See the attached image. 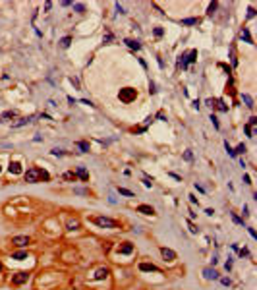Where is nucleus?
I'll return each mask as SVG.
<instances>
[{
    "mask_svg": "<svg viewBox=\"0 0 257 290\" xmlns=\"http://www.w3.org/2000/svg\"><path fill=\"white\" fill-rule=\"evenodd\" d=\"M33 120H35V116H22V118H17L16 122L12 124V128H22V126H25V124H31Z\"/></svg>",
    "mask_w": 257,
    "mask_h": 290,
    "instance_id": "6",
    "label": "nucleus"
},
{
    "mask_svg": "<svg viewBox=\"0 0 257 290\" xmlns=\"http://www.w3.org/2000/svg\"><path fill=\"white\" fill-rule=\"evenodd\" d=\"M244 130H246L247 137H253V128H251V126H249V124H246V126H244Z\"/></svg>",
    "mask_w": 257,
    "mask_h": 290,
    "instance_id": "29",
    "label": "nucleus"
},
{
    "mask_svg": "<svg viewBox=\"0 0 257 290\" xmlns=\"http://www.w3.org/2000/svg\"><path fill=\"white\" fill-rule=\"evenodd\" d=\"M187 197H189V201H192V203H197V197H195L193 193H192V195H187Z\"/></svg>",
    "mask_w": 257,
    "mask_h": 290,
    "instance_id": "49",
    "label": "nucleus"
},
{
    "mask_svg": "<svg viewBox=\"0 0 257 290\" xmlns=\"http://www.w3.org/2000/svg\"><path fill=\"white\" fill-rule=\"evenodd\" d=\"M246 255H249V250H247V247L240 250V257H246Z\"/></svg>",
    "mask_w": 257,
    "mask_h": 290,
    "instance_id": "40",
    "label": "nucleus"
},
{
    "mask_svg": "<svg viewBox=\"0 0 257 290\" xmlns=\"http://www.w3.org/2000/svg\"><path fill=\"white\" fill-rule=\"evenodd\" d=\"M8 170H10V174H22V167H20V162H10Z\"/></svg>",
    "mask_w": 257,
    "mask_h": 290,
    "instance_id": "17",
    "label": "nucleus"
},
{
    "mask_svg": "<svg viewBox=\"0 0 257 290\" xmlns=\"http://www.w3.org/2000/svg\"><path fill=\"white\" fill-rule=\"evenodd\" d=\"M74 10L81 14V12H85V6H83V4H74Z\"/></svg>",
    "mask_w": 257,
    "mask_h": 290,
    "instance_id": "37",
    "label": "nucleus"
},
{
    "mask_svg": "<svg viewBox=\"0 0 257 290\" xmlns=\"http://www.w3.org/2000/svg\"><path fill=\"white\" fill-rule=\"evenodd\" d=\"M205 105H207V107H211V108H213V107H215V101H213V99H207V101H205Z\"/></svg>",
    "mask_w": 257,
    "mask_h": 290,
    "instance_id": "45",
    "label": "nucleus"
},
{
    "mask_svg": "<svg viewBox=\"0 0 257 290\" xmlns=\"http://www.w3.org/2000/svg\"><path fill=\"white\" fill-rule=\"evenodd\" d=\"M0 172H2V167H0Z\"/></svg>",
    "mask_w": 257,
    "mask_h": 290,
    "instance_id": "54",
    "label": "nucleus"
},
{
    "mask_svg": "<svg viewBox=\"0 0 257 290\" xmlns=\"http://www.w3.org/2000/svg\"><path fill=\"white\" fill-rule=\"evenodd\" d=\"M116 10L120 12V14H126V12H124V8H122V6H120V4H116Z\"/></svg>",
    "mask_w": 257,
    "mask_h": 290,
    "instance_id": "51",
    "label": "nucleus"
},
{
    "mask_svg": "<svg viewBox=\"0 0 257 290\" xmlns=\"http://www.w3.org/2000/svg\"><path fill=\"white\" fill-rule=\"evenodd\" d=\"M240 39L242 41H246V43H253V39H251V35H249V31H247L246 27L242 29V33H240Z\"/></svg>",
    "mask_w": 257,
    "mask_h": 290,
    "instance_id": "18",
    "label": "nucleus"
},
{
    "mask_svg": "<svg viewBox=\"0 0 257 290\" xmlns=\"http://www.w3.org/2000/svg\"><path fill=\"white\" fill-rule=\"evenodd\" d=\"M118 97H120V101H122V102H132L135 97H137V91L132 89V87H124V89H120Z\"/></svg>",
    "mask_w": 257,
    "mask_h": 290,
    "instance_id": "3",
    "label": "nucleus"
},
{
    "mask_svg": "<svg viewBox=\"0 0 257 290\" xmlns=\"http://www.w3.org/2000/svg\"><path fill=\"white\" fill-rule=\"evenodd\" d=\"M118 193H120V195H126V197H134V192H130V190H126V188H118Z\"/></svg>",
    "mask_w": 257,
    "mask_h": 290,
    "instance_id": "22",
    "label": "nucleus"
},
{
    "mask_svg": "<svg viewBox=\"0 0 257 290\" xmlns=\"http://www.w3.org/2000/svg\"><path fill=\"white\" fill-rule=\"evenodd\" d=\"M16 116H17V110H6L4 114H0V122L10 120V118H16Z\"/></svg>",
    "mask_w": 257,
    "mask_h": 290,
    "instance_id": "13",
    "label": "nucleus"
},
{
    "mask_svg": "<svg viewBox=\"0 0 257 290\" xmlns=\"http://www.w3.org/2000/svg\"><path fill=\"white\" fill-rule=\"evenodd\" d=\"M143 184L147 186V188H151V186H153V178H149V176H143Z\"/></svg>",
    "mask_w": 257,
    "mask_h": 290,
    "instance_id": "32",
    "label": "nucleus"
},
{
    "mask_svg": "<svg viewBox=\"0 0 257 290\" xmlns=\"http://www.w3.org/2000/svg\"><path fill=\"white\" fill-rule=\"evenodd\" d=\"M68 228H70V230H75V228H79V220H68Z\"/></svg>",
    "mask_w": 257,
    "mask_h": 290,
    "instance_id": "24",
    "label": "nucleus"
},
{
    "mask_svg": "<svg viewBox=\"0 0 257 290\" xmlns=\"http://www.w3.org/2000/svg\"><path fill=\"white\" fill-rule=\"evenodd\" d=\"M12 244L17 247H25L29 244V236H14L12 238Z\"/></svg>",
    "mask_w": 257,
    "mask_h": 290,
    "instance_id": "7",
    "label": "nucleus"
},
{
    "mask_svg": "<svg viewBox=\"0 0 257 290\" xmlns=\"http://www.w3.org/2000/svg\"><path fill=\"white\" fill-rule=\"evenodd\" d=\"M27 257V252H16L14 255H12V259H17V261H22V259Z\"/></svg>",
    "mask_w": 257,
    "mask_h": 290,
    "instance_id": "21",
    "label": "nucleus"
},
{
    "mask_svg": "<svg viewBox=\"0 0 257 290\" xmlns=\"http://www.w3.org/2000/svg\"><path fill=\"white\" fill-rule=\"evenodd\" d=\"M157 118H159V120H166V114H164V112H162V110H161V112L157 114Z\"/></svg>",
    "mask_w": 257,
    "mask_h": 290,
    "instance_id": "46",
    "label": "nucleus"
},
{
    "mask_svg": "<svg viewBox=\"0 0 257 290\" xmlns=\"http://www.w3.org/2000/svg\"><path fill=\"white\" fill-rule=\"evenodd\" d=\"M70 43H72V37H64L62 41H60V47H62V48H68V47H70Z\"/></svg>",
    "mask_w": 257,
    "mask_h": 290,
    "instance_id": "25",
    "label": "nucleus"
},
{
    "mask_svg": "<svg viewBox=\"0 0 257 290\" xmlns=\"http://www.w3.org/2000/svg\"><path fill=\"white\" fill-rule=\"evenodd\" d=\"M0 271H2V263H0Z\"/></svg>",
    "mask_w": 257,
    "mask_h": 290,
    "instance_id": "53",
    "label": "nucleus"
},
{
    "mask_svg": "<svg viewBox=\"0 0 257 290\" xmlns=\"http://www.w3.org/2000/svg\"><path fill=\"white\" fill-rule=\"evenodd\" d=\"M199 20L197 17H186V20H182V25H197Z\"/></svg>",
    "mask_w": 257,
    "mask_h": 290,
    "instance_id": "19",
    "label": "nucleus"
},
{
    "mask_svg": "<svg viewBox=\"0 0 257 290\" xmlns=\"http://www.w3.org/2000/svg\"><path fill=\"white\" fill-rule=\"evenodd\" d=\"M91 222H95L97 226H101V228H118V222L110 217H91Z\"/></svg>",
    "mask_w": 257,
    "mask_h": 290,
    "instance_id": "2",
    "label": "nucleus"
},
{
    "mask_svg": "<svg viewBox=\"0 0 257 290\" xmlns=\"http://www.w3.org/2000/svg\"><path fill=\"white\" fill-rule=\"evenodd\" d=\"M74 192H75V193H79V195H89V190H83V188H75Z\"/></svg>",
    "mask_w": 257,
    "mask_h": 290,
    "instance_id": "35",
    "label": "nucleus"
},
{
    "mask_svg": "<svg viewBox=\"0 0 257 290\" xmlns=\"http://www.w3.org/2000/svg\"><path fill=\"white\" fill-rule=\"evenodd\" d=\"M64 178L66 180H75L77 176H75V172H64Z\"/></svg>",
    "mask_w": 257,
    "mask_h": 290,
    "instance_id": "34",
    "label": "nucleus"
},
{
    "mask_svg": "<svg viewBox=\"0 0 257 290\" xmlns=\"http://www.w3.org/2000/svg\"><path fill=\"white\" fill-rule=\"evenodd\" d=\"M155 91H157V89H155V83L151 81V83H149V93H151V95H153V93H155Z\"/></svg>",
    "mask_w": 257,
    "mask_h": 290,
    "instance_id": "44",
    "label": "nucleus"
},
{
    "mask_svg": "<svg viewBox=\"0 0 257 290\" xmlns=\"http://www.w3.org/2000/svg\"><path fill=\"white\" fill-rule=\"evenodd\" d=\"M27 279H29V273H25V271H20V273H16L14 277H12V284H23V282H27Z\"/></svg>",
    "mask_w": 257,
    "mask_h": 290,
    "instance_id": "5",
    "label": "nucleus"
},
{
    "mask_svg": "<svg viewBox=\"0 0 257 290\" xmlns=\"http://www.w3.org/2000/svg\"><path fill=\"white\" fill-rule=\"evenodd\" d=\"M217 6H219L217 2H211V4H209V10H207V14H209V16H213V14H215V10H217Z\"/></svg>",
    "mask_w": 257,
    "mask_h": 290,
    "instance_id": "27",
    "label": "nucleus"
},
{
    "mask_svg": "<svg viewBox=\"0 0 257 290\" xmlns=\"http://www.w3.org/2000/svg\"><path fill=\"white\" fill-rule=\"evenodd\" d=\"M211 122H213V126H215V128H217V130H219L220 128V124H219V120H217V116H215V114H211Z\"/></svg>",
    "mask_w": 257,
    "mask_h": 290,
    "instance_id": "31",
    "label": "nucleus"
},
{
    "mask_svg": "<svg viewBox=\"0 0 257 290\" xmlns=\"http://www.w3.org/2000/svg\"><path fill=\"white\" fill-rule=\"evenodd\" d=\"M153 33H155V37H162V33L164 31H162V27H155V31Z\"/></svg>",
    "mask_w": 257,
    "mask_h": 290,
    "instance_id": "38",
    "label": "nucleus"
},
{
    "mask_svg": "<svg viewBox=\"0 0 257 290\" xmlns=\"http://www.w3.org/2000/svg\"><path fill=\"white\" fill-rule=\"evenodd\" d=\"M137 213H143V215H155V209L151 205H137Z\"/></svg>",
    "mask_w": 257,
    "mask_h": 290,
    "instance_id": "10",
    "label": "nucleus"
},
{
    "mask_svg": "<svg viewBox=\"0 0 257 290\" xmlns=\"http://www.w3.org/2000/svg\"><path fill=\"white\" fill-rule=\"evenodd\" d=\"M187 226H189V232H193V234H195V232H197V228H195V226L192 224V222H189V220H187Z\"/></svg>",
    "mask_w": 257,
    "mask_h": 290,
    "instance_id": "43",
    "label": "nucleus"
},
{
    "mask_svg": "<svg viewBox=\"0 0 257 290\" xmlns=\"http://www.w3.org/2000/svg\"><path fill=\"white\" fill-rule=\"evenodd\" d=\"M161 253L164 257V261H174L176 259V252H172L170 247H161Z\"/></svg>",
    "mask_w": 257,
    "mask_h": 290,
    "instance_id": "8",
    "label": "nucleus"
},
{
    "mask_svg": "<svg viewBox=\"0 0 257 290\" xmlns=\"http://www.w3.org/2000/svg\"><path fill=\"white\" fill-rule=\"evenodd\" d=\"M220 282H222L224 286H230V279H228V277H222V279H220Z\"/></svg>",
    "mask_w": 257,
    "mask_h": 290,
    "instance_id": "41",
    "label": "nucleus"
},
{
    "mask_svg": "<svg viewBox=\"0 0 257 290\" xmlns=\"http://www.w3.org/2000/svg\"><path fill=\"white\" fill-rule=\"evenodd\" d=\"M247 17H249V20H251V17H255V10H253V8H249V14H247Z\"/></svg>",
    "mask_w": 257,
    "mask_h": 290,
    "instance_id": "48",
    "label": "nucleus"
},
{
    "mask_svg": "<svg viewBox=\"0 0 257 290\" xmlns=\"http://www.w3.org/2000/svg\"><path fill=\"white\" fill-rule=\"evenodd\" d=\"M203 275H205V279H209V280L219 279V273H217V269H215V267H205L203 269Z\"/></svg>",
    "mask_w": 257,
    "mask_h": 290,
    "instance_id": "9",
    "label": "nucleus"
},
{
    "mask_svg": "<svg viewBox=\"0 0 257 290\" xmlns=\"http://www.w3.org/2000/svg\"><path fill=\"white\" fill-rule=\"evenodd\" d=\"M224 269H226V271H230V269H232V259H228V261L224 263Z\"/></svg>",
    "mask_w": 257,
    "mask_h": 290,
    "instance_id": "42",
    "label": "nucleus"
},
{
    "mask_svg": "<svg viewBox=\"0 0 257 290\" xmlns=\"http://www.w3.org/2000/svg\"><path fill=\"white\" fill-rule=\"evenodd\" d=\"M75 176L81 178L83 182H87V180H89V172L85 170V167H79V168H77V172H75Z\"/></svg>",
    "mask_w": 257,
    "mask_h": 290,
    "instance_id": "12",
    "label": "nucleus"
},
{
    "mask_svg": "<svg viewBox=\"0 0 257 290\" xmlns=\"http://www.w3.org/2000/svg\"><path fill=\"white\" fill-rule=\"evenodd\" d=\"M41 180H45V182H48V180H50V174H48L47 170H43V168L31 167L29 170L25 172V182L35 184V182H41Z\"/></svg>",
    "mask_w": 257,
    "mask_h": 290,
    "instance_id": "1",
    "label": "nucleus"
},
{
    "mask_svg": "<svg viewBox=\"0 0 257 290\" xmlns=\"http://www.w3.org/2000/svg\"><path fill=\"white\" fill-rule=\"evenodd\" d=\"M184 161H193V153L192 151H186V153H184Z\"/></svg>",
    "mask_w": 257,
    "mask_h": 290,
    "instance_id": "36",
    "label": "nucleus"
},
{
    "mask_svg": "<svg viewBox=\"0 0 257 290\" xmlns=\"http://www.w3.org/2000/svg\"><path fill=\"white\" fill-rule=\"evenodd\" d=\"M215 102L219 105V110H222V112H226V110H228V107H226V105H224L222 101H215Z\"/></svg>",
    "mask_w": 257,
    "mask_h": 290,
    "instance_id": "33",
    "label": "nucleus"
},
{
    "mask_svg": "<svg viewBox=\"0 0 257 290\" xmlns=\"http://www.w3.org/2000/svg\"><path fill=\"white\" fill-rule=\"evenodd\" d=\"M139 271H143V273H151V271H159V269H157L153 263H139Z\"/></svg>",
    "mask_w": 257,
    "mask_h": 290,
    "instance_id": "14",
    "label": "nucleus"
},
{
    "mask_svg": "<svg viewBox=\"0 0 257 290\" xmlns=\"http://www.w3.org/2000/svg\"><path fill=\"white\" fill-rule=\"evenodd\" d=\"M75 145H77V147H79L83 153H87V151H89V143H87V141H77Z\"/></svg>",
    "mask_w": 257,
    "mask_h": 290,
    "instance_id": "23",
    "label": "nucleus"
},
{
    "mask_svg": "<svg viewBox=\"0 0 257 290\" xmlns=\"http://www.w3.org/2000/svg\"><path fill=\"white\" fill-rule=\"evenodd\" d=\"M234 151H236V155H238V153H246L247 149H246V145H244V143H240V145H238V147H236Z\"/></svg>",
    "mask_w": 257,
    "mask_h": 290,
    "instance_id": "30",
    "label": "nucleus"
},
{
    "mask_svg": "<svg viewBox=\"0 0 257 290\" xmlns=\"http://www.w3.org/2000/svg\"><path fill=\"white\" fill-rule=\"evenodd\" d=\"M224 147H226V151H228V155H230V157H232V159H234V157H236V151H234V149H232L230 145H228V141H224Z\"/></svg>",
    "mask_w": 257,
    "mask_h": 290,
    "instance_id": "26",
    "label": "nucleus"
},
{
    "mask_svg": "<svg viewBox=\"0 0 257 290\" xmlns=\"http://www.w3.org/2000/svg\"><path fill=\"white\" fill-rule=\"evenodd\" d=\"M108 275V269H99L97 271V275H95V280H101V279H104Z\"/></svg>",
    "mask_w": 257,
    "mask_h": 290,
    "instance_id": "20",
    "label": "nucleus"
},
{
    "mask_svg": "<svg viewBox=\"0 0 257 290\" xmlns=\"http://www.w3.org/2000/svg\"><path fill=\"white\" fill-rule=\"evenodd\" d=\"M134 252V246L130 242H124L122 246H118V253H132Z\"/></svg>",
    "mask_w": 257,
    "mask_h": 290,
    "instance_id": "11",
    "label": "nucleus"
},
{
    "mask_svg": "<svg viewBox=\"0 0 257 290\" xmlns=\"http://www.w3.org/2000/svg\"><path fill=\"white\" fill-rule=\"evenodd\" d=\"M50 155L60 157V155H64V151H62V149H58V147H54V149H50Z\"/></svg>",
    "mask_w": 257,
    "mask_h": 290,
    "instance_id": "28",
    "label": "nucleus"
},
{
    "mask_svg": "<svg viewBox=\"0 0 257 290\" xmlns=\"http://www.w3.org/2000/svg\"><path fill=\"white\" fill-rule=\"evenodd\" d=\"M195 190H197V192H201V193H205V188H203V186H199L197 182H195Z\"/></svg>",
    "mask_w": 257,
    "mask_h": 290,
    "instance_id": "47",
    "label": "nucleus"
},
{
    "mask_svg": "<svg viewBox=\"0 0 257 290\" xmlns=\"http://www.w3.org/2000/svg\"><path fill=\"white\" fill-rule=\"evenodd\" d=\"M244 182H246V184H251V180H249V176H247V174H244Z\"/></svg>",
    "mask_w": 257,
    "mask_h": 290,
    "instance_id": "52",
    "label": "nucleus"
},
{
    "mask_svg": "<svg viewBox=\"0 0 257 290\" xmlns=\"http://www.w3.org/2000/svg\"><path fill=\"white\" fill-rule=\"evenodd\" d=\"M124 43L128 45L130 48H132V50H139L141 48V45H139V41H134V39H126V41H124Z\"/></svg>",
    "mask_w": 257,
    "mask_h": 290,
    "instance_id": "16",
    "label": "nucleus"
},
{
    "mask_svg": "<svg viewBox=\"0 0 257 290\" xmlns=\"http://www.w3.org/2000/svg\"><path fill=\"white\" fill-rule=\"evenodd\" d=\"M232 220H234V222H238V224H244V220H242L238 215H234V213H232Z\"/></svg>",
    "mask_w": 257,
    "mask_h": 290,
    "instance_id": "39",
    "label": "nucleus"
},
{
    "mask_svg": "<svg viewBox=\"0 0 257 290\" xmlns=\"http://www.w3.org/2000/svg\"><path fill=\"white\" fill-rule=\"evenodd\" d=\"M197 60V50H189L187 54H184L182 60H180V66L182 68H187V64H192V62H195Z\"/></svg>",
    "mask_w": 257,
    "mask_h": 290,
    "instance_id": "4",
    "label": "nucleus"
},
{
    "mask_svg": "<svg viewBox=\"0 0 257 290\" xmlns=\"http://www.w3.org/2000/svg\"><path fill=\"white\" fill-rule=\"evenodd\" d=\"M110 39H112V35H110V33H107V35H104V43H108Z\"/></svg>",
    "mask_w": 257,
    "mask_h": 290,
    "instance_id": "50",
    "label": "nucleus"
},
{
    "mask_svg": "<svg viewBox=\"0 0 257 290\" xmlns=\"http://www.w3.org/2000/svg\"><path fill=\"white\" fill-rule=\"evenodd\" d=\"M242 101H244V105H246L247 108H253V107H255V105H253L251 95H247V93H242Z\"/></svg>",
    "mask_w": 257,
    "mask_h": 290,
    "instance_id": "15",
    "label": "nucleus"
}]
</instances>
